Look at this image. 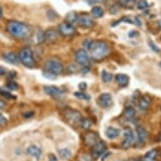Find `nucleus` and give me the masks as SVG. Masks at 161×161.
<instances>
[{
	"label": "nucleus",
	"instance_id": "a211bd4d",
	"mask_svg": "<svg viewBox=\"0 0 161 161\" xmlns=\"http://www.w3.org/2000/svg\"><path fill=\"white\" fill-rule=\"evenodd\" d=\"M116 82L120 87H126L128 86L129 83V77L128 75L123 74H119L116 76Z\"/></svg>",
	"mask_w": 161,
	"mask_h": 161
},
{
	"label": "nucleus",
	"instance_id": "5701e85b",
	"mask_svg": "<svg viewBox=\"0 0 161 161\" xmlns=\"http://www.w3.org/2000/svg\"><path fill=\"white\" fill-rule=\"evenodd\" d=\"M135 114H136V111H135L133 108L132 107L126 108L124 111V113H123L126 119H128V120H132L134 118Z\"/></svg>",
	"mask_w": 161,
	"mask_h": 161
},
{
	"label": "nucleus",
	"instance_id": "37998d69",
	"mask_svg": "<svg viewBox=\"0 0 161 161\" xmlns=\"http://www.w3.org/2000/svg\"><path fill=\"white\" fill-rule=\"evenodd\" d=\"M33 116H34V112H32V111H30V112H27V113H25V114H24V117H27V118L32 117Z\"/></svg>",
	"mask_w": 161,
	"mask_h": 161
},
{
	"label": "nucleus",
	"instance_id": "423d86ee",
	"mask_svg": "<svg viewBox=\"0 0 161 161\" xmlns=\"http://www.w3.org/2000/svg\"><path fill=\"white\" fill-rule=\"evenodd\" d=\"M76 23L83 28H91L94 26V20L88 13H81L78 15Z\"/></svg>",
	"mask_w": 161,
	"mask_h": 161
},
{
	"label": "nucleus",
	"instance_id": "79ce46f5",
	"mask_svg": "<svg viewBox=\"0 0 161 161\" xmlns=\"http://www.w3.org/2000/svg\"><path fill=\"white\" fill-rule=\"evenodd\" d=\"M130 37H134L138 36V31H135V30H132V31H130L129 32V35H128Z\"/></svg>",
	"mask_w": 161,
	"mask_h": 161
},
{
	"label": "nucleus",
	"instance_id": "0eeeda50",
	"mask_svg": "<svg viewBox=\"0 0 161 161\" xmlns=\"http://www.w3.org/2000/svg\"><path fill=\"white\" fill-rule=\"evenodd\" d=\"M75 60L78 64L83 67H88L90 65V57L84 49H79L75 53Z\"/></svg>",
	"mask_w": 161,
	"mask_h": 161
},
{
	"label": "nucleus",
	"instance_id": "f3484780",
	"mask_svg": "<svg viewBox=\"0 0 161 161\" xmlns=\"http://www.w3.org/2000/svg\"><path fill=\"white\" fill-rule=\"evenodd\" d=\"M151 105V98L148 95H144L140 98L138 102V107L140 108L142 111H146Z\"/></svg>",
	"mask_w": 161,
	"mask_h": 161
},
{
	"label": "nucleus",
	"instance_id": "7ed1b4c3",
	"mask_svg": "<svg viewBox=\"0 0 161 161\" xmlns=\"http://www.w3.org/2000/svg\"><path fill=\"white\" fill-rule=\"evenodd\" d=\"M19 59L20 63L28 68H34L36 66V62L35 60L33 52L29 47H25L20 51Z\"/></svg>",
	"mask_w": 161,
	"mask_h": 161
},
{
	"label": "nucleus",
	"instance_id": "9b49d317",
	"mask_svg": "<svg viewBox=\"0 0 161 161\" xmlns=\"http://www.w3.org/2000/svg\"><path fill=\"white\" fill-rule=\"evenodd\" d=\"M99 101H100V105L104 108L111 107L112 104H113L112 96L109 93H103V94H101L100 95V97H99Z\"/></svg>",
	"mask_w": 161,
	"mask_h": 161
},
{
	"label": "nucleus",
	"instance_id": "8fccbe9b",
	"mask_svg": "<svg viewBox=\"0 0 161 161\" xmlns=\"http://www.w3.org/2000/svg\"><path fill=\"white\" fill-rule=\"evenodd\" d=\"M159 140L161 141V132H160V134H159Z\"/></svg>",
	"mask_w": 161,
	"mask_h": 161
},
{
	"label": "nucleus",
	"instance_id": "c03bdc74",
	"mask_svg": "<svg viewBox=\"0 0 161 161\" xmlns=\"http://www.w3.org/2000/svg\"><path fill=\"white\" fill-rule=\"evenodd\" d=\"M86 88H87V84H85V83H81L79 84V89H80L81 90H85Z\"/></svg>",
	"mask_w": 161,
	"mask_h": 161
},
{
	"label": "nucleus",
	"instance_id": "4c0bfd02",
	"mask_svg": "<svg viewBox=\"0 0 161 161\" xmlns=\"http://www.w3.org/2000/svg\"><path fill=\"white\" fill-rule=\"evenodd\" d=\"M149 45H150V47H151V48L153 49V51H155V52H160V50L159 49V47H157L156 45H155L154 42L150 41V42H149Z\"/></svg>",
	"mask_w": 161,
	"mask_h": 161
},
{
	"label": "nucleus",
	"instance_id": "f704fd0d",
	"mask_svg": "<svg viewBox=\"0 0 161 161\" xmlns=\"http://www.w3.org/2000/svg\"><path fill=\"white\" fill-rule=\"evenodd\" d=\"M8 123V120L3 117V115L0 114V127H4Z\"/></svg>",
	"mask_w": 161,
	"mask_h": 161
},
{
	"label": "nucleus",
	"instance_id": "3c124183",
	"mask_svg": "<svg viewBox=\"0 0 161 161\" xmlns=\"http://www.w3.org/2000/svg\"><path fill=\"white\" fill-rule=\"evenodd\" d=\"M160 110H161V105H160Z\"/></svg>",
	"mask_w": 161,
	"mask_h": 161
},
{
	"label": "nucleus",
	"instance_id": "9d476101",
	"mask_svg": "<svg viewBox=\"0 0 161 161\" xmlns=\"http://www.w3.org/2000/svg\"><path fill=\"white\" fill-rule=\"evenodd\" d=\"M133 142H134L133 132L130 129L126 130L124 132V141L122 143V148H125V149H128L133 144Z\"/></svg>",
	"mask_w": 161,
	"mask_h": 161
},
{
	"label": "nucleus",
	"instance_id": "dca6fc26",
	"mask_svg": "<svg viewBox=\"0 0 161 161\" xmlns=\"http://www.w3.org/2000/svg\"><path fill=\"white\" fill-rule=\"evenodd\" d=\"M3 58L6 61L7 63L14 64V65H16L20 63L19 56H17L16 53H14L13 52H6V53L3 54Z\"/></svg>",
	"mask_w": 161,
	"mask_h": 161
},
{
	"label": "nucleus",
	"instance_id": "aec40b11",
	"mask_svg": "<svg viewBox=\"0 0 161 161\" xmlns=\"http://www.w3.org/2000/svg\"><path fill=\"white\" fill-rule=\"evenodd\" d=\"M105 135L109 139H116L117 138L119 137L120 135V131L114 128H108L105 130Z\"/></svg>",
	"mask_w": 161,
	"mask_h": 161
},
{
	"label": "nucleus",
	"instance_id": "1a4fd4ad",
	"mask_svg": "<svg viewBox=\"0 0 161 161\" xmlns=\"http://www.w3.org/2000/svg\"><path fill=\"white\" fill-rule=\"evenodd\" d=\"M106 150V145L103 141L97 142L95 144L93 145L92 148V154L94 159H98L103 155L105 151Z\"/></svg>",
	"mask_w": 161,
	"mask_h": 161
},
{
	"label": "nucleus",
	"instance_id": "39448f33",
	"mask_svg": "<svg viewBox=\"0 0 161 161\" xmlns=\"http://www.w3.org/2000/svg\"><path fill=\"white\" fill-rule=\"evenodd\" d=\"M58 33L65 37L72 36L76 33V29L73 24L67 21H63L58 25Z\"/></svg>",
	"mask_w": 161,
	"mask_h": 161
},
{
	"label": "nucleus",
	"instance_id": "a18cd8bd",
	"mask_svg": "<svg viewBox=\"0 0 161 161\" xmlns=\"http://www.w3.org/2000/svg\"><path fill=\"white\" fill-rule=\"evenodd\" d=\"M111 155V153H105V154H103V155H101V160L104 161L105 159L109 157V155Z\"/></svg>",
	"mask_w": 161,
	"mask_h": 161
},
{
	"label": "nucleus",
	"instance_id": "393cba45",
	"mask_svg": "<svg viewBox=\"0 0 161 161\" xmlns=\"http://www.w3.org/2000/svg\"><path fill=\"white\" fill-rule=\"evenodd\" d=\"M0 94L4 98L8 99V100H13V99H15V96H13V94H11L7 89H4L3 87L0 88Z\"/></svg>",
	"mask_w": 161,
	"mask_h": 161
},
{
	"label": "nucleus",
	"instance_id": "603ef678",
	"mask_svg": "<svg viewBox=\"0 0 161 161\" xmlns=\"http://www.w3.org/2000/svg\"><path fill=\"white\" fill-rule=\"evenodd\" d=\"M160 66H161V63H160Z\"/></svg>",
	"mask_w": 161,
	"mask_h": 161
},
{
	"label": "nucleus",
	"instance_id": "b1692460",
	"mask_svg": "<svg viewBox=\"0 0 161 161\" xmlns=\"http://www.w3.org/2000/svg\"><path fill=\"white\" fill-rule=\"evenodd\" d=\"M137 3L136 0H118L119 5L123 8H132Z\"/></svg>",
	"mask_w": 161,
	"mask_h": 161
},
{
	"label": "nucleus",
	"instance_id": "7c9ffc66",
	"mask_svg": "<svg viewBox=\"0 0 161 161\" xmlns=\"http://www.w3.org/2000/svg\"><path fill=\"white\" fill-rule=\"evenodd\" d=\"M148 8V4L146 0H139L138 3V9L140 10H144Z\"/></svg>",
	"mask_w": 161,
	"mask_h": 161
},
{
	"label": "nucleus",
	"instance_id": "cd10ccee",
	"mask_svg": "<svg viewBox=\"0 0 161 161\" xmlns=\"http://www.w3.org/2000/svg\"><path fill=\"white\" fill-rule=\"evenodd\" d=\"M7 89H9L10 90H17L19 89V85L17 84L15 81H13V79L12 80H10L8 83L6 84Z\"/></svg>",
	"mask_w": 161,
	"mask_h": 161
},
{
	"label": "nucleus",
	"instance_id": "473e14b6",
	"mask_svg": "<svg viewBox=\"0 0 161 161\" xmlns=\"http://www.w3.org/2000/svg\"><path fill=\"white\" fill-rule=\"evenodd\" d=\"M74 95H75L76 97L79 98V99H83V100H90V95L84 94V93H81V92H75V93H74Z\"/></svg>",
	"mask_w": 161,
	"mask_h": 161
},
{
	"label": "nucleus",
	"instance_id": "2eb2a0df",
	"mask_svg": "<svg viewBox=\"0 0 161 161\" xmlns=\"http://www.w3.org/2000/svg\"><path fill=\"white\" fill-rule=\"evenodd\" d=\"M98 135L94 132H89L84 137V142L86 145H94L97 143Z\"/></svg>",
	"mask_w": 161,
	"mask_h": 161
},
{
	"label": "nucleus",
	"instance_id": "f03ea898",
	"mask_svg": "<svg viewBox=\"0 0 161 161\" xmlns=\"http://www.w3.org/2000/svg\"><path fill=\"white\" fill-rule=\"evenodd\" d=\"M91 58L94 61H101L106 57L110 53V47L104 40H93L90 49Z\"/></svg>",
	"mask_w": 161,
	"mask_h": 161
},
{
	"label": "nucleus",
	"instance_id": "2f4dec72",
	"mask_svg": "<svg viewBox=\"0 0 161 161\" xmlns=\"http://www.w3.org/2000/svg\"><path fill=\"white\" fill-rule=\"evenodd\" d=\"M36 38L38 42H40V43H42L45 41V36H44V32L42 30H38V32L36 34Z\"/></svg>",
	"mask_w": 161,
	"mask_h": 161
},
{
	"label": "nucleus",
	"instance_id": "412c9836",
	"mask_svg": "<svg viewBox=\"0 0 161 161\" xmlns=\"http://www.w3.org/2000/svg\"><path fill=\"white\" fill-rule=\"evenodd\" d=\"M91 13L94 18L99 19V18H101L104 15V10L100 6H94L91 10Z\"/></svg>",
	"mask_w": 161,
	"mask_h": 161
},
{
	"label": "nucleus",
	"instance_id": "e433bc0d",
	"mask_svg": "<svg viewBox=\"0 0 161 161\" xmlns=\"http://www.w3.org/2000/svg\"><path fill=\"white\" fill-rule=\"evenodd\" d=\"M87 3L91 5H94V4H98V3H101L103 2V0H86Z\"/></svg>",
	"mask_w": 161,
	"mask_h": 161
},
{
	"label": "nucleus",
	"instance_id": "72a5a7b5",
	"mask_svg": "<svg viewBox=\"0 0 161 161\" xmlns=\"http://www.w3.org/2000/svg\"><path fill=\"white\" fill-rule=\"evenodd\" d=\"M93 43V40H85L83 43V47H84V50L90 51L91 47V45Z\"/></svg>",
	"mask_w": 161,
	"mask_h": 161
},
{
	"label": "nucleus",
	"instance_id": "58836bf2",
	"mask_svg": "<svg viewBox=\"0 0 161 161\" xmlns=\"http://www.w3.org/2000/svg\"><path fill=\"white\" fill-rule=\"evenodd\" d=\"M7 74V69L3 66H0V76H3Z\"/></svg>",
	"mask_w": 161,
	"mask_h": 161
},
{
	"label": "nucleus",
	"instance_id": "ddd939ff",
	"mask_svg": "<svg viewBox=\"0 0 161 161\" xmlns=\"http://www.w3.org/2000/svg\"><path fill=\"white\" fill-rule=\"evenodd\" d=\"M137 134H138V146H144L145 144V142L148 138V132L145 130V128L142 127L137 128Z\"/></svg>",
	"mask_w": 161,
	"mask_h": 161
},
{
	"label": "nucleus",
	"instance_id": "09e8293b",
	"mask_svg": "<svg viewBox=\"0 0 161 161\" xmlns=\"http://www.w3.org/2000/svg\"><path fill=\"white\" fill-rule=\"evenodd\" d=\"M144 161H155V160H154V159H148L145 158V159Z\"/></svg>",
	"mask_w": 161,
	"mask_h": 161
},
{
	"label": "nucleus",
	"instance_id": "bb28decb",
	"mask_svg": "<svg viewBox=\"0 0 161 161\" xmlns=\"http://www.w3.org/2000/svg\"><path fill=\"white\" fill-rule=\"evenodd\" d=\"M101 78H102V80L104 83H110L112 80V74L111 73H108L106 71H103L102 74H101Z\"/></svg>",
	"mask_w": 161,
	"mask_h": 161
},
{
	"label": "nucleus",
	"instance_id": "a878e982",
	"mask_svg": "<svg viewBox=\"0 0 161 161\" xmlns=\"http://www.w3.org/2000/svg\"><path fill=\"white\" fill-rule=\"evenodd\" d=\"M80 124L82 128L87 130V129H90V128H91V126H92V121H91L90 119H89V118H84V119L81 120Z\"/></svg>",
	"mask_w": 161,
	"mask_h": 161
},
{
	"label": "nucleus",
	"instance_id": "20e7f679",
	"mask_svg": "<svg viewBox=\"0 0 161 161\" xmlns=\"http://www.w3.org/2000/svg\"><path fill=\"white\" fill-rule=\"evenodd\" d=\"M44 67H45L46 72L52 74L54 76L60 75L63 72V65L62 64L61 62H59L58 60H56V59L47 60L44 63Z\"/></svg>",
	"mask_w": 161,
	"mask_h": 161
},
{
	"label": "nucleus",
	"instance_id": "4be33fe9",
	"mask_svg": "<svg viewBox=\"0 0 161 161\" xmlns=\"http://www.w3.org/2000/svg\"><path fill=\"white\" fill-rule=\"evenodd\" d=\"M58 154L60 155L62 159L63 160H68L69 159L72 157V153L69 149L67 148H63V149H59L58 150Z\"/></svg>",
	"mask_w": 161,
	"mask_h": 161
},
{
	"label": "nucleus",
	"instance_id": "c756f323",
	"mask_svg": "<svg viewBox=\"0 0 161 161\" xmlns=\"http://www.w3.org/2000/svg\"><path fill=\"white\" fill-rule=\"evenodd\" d=\"M77 17H78V15L75 13H67V17H66V19H67L66 21H67V22H69V23H71V24H73V23H74V22H76V20H77Z\"/></svg>",
	"mask_w": 161,
	"mask_h": 161
},
{
	"label": "nucleus",
	"instance_id": "f257e3e1",
	"mask_svg": "<svg viewBox=\"0 0 161 161\" xmlns=\"http://www.w3.org/2000/svg\"><path fill=\"white\" fill-rule=\"evenodd\" d=\"M7 31L11 36L18 40H25L33 34V28L30 25L17 20H10L6 25Z\"/></svg>",
	"mask_w": 161,
	"mask_h": 161
},
{
	"label": "nucleus",
	"instance_id": "c9c22d12",
	"mask_svg": "<svg viewBox=\"0 0 161 161\" xmlns=\"http://www.w3.org/2000/svg\"><path fill=\"white\" fill-rule=\"evenodd\" d=\"M68 72L71 74H74V73H77L78 72V67L74 64H71L70 66L68 67Z\"/></svg>",
	"mask_w": 161,
	"mask_h": 161
},
{
	"label": "nucleus",
	"instance_id": "ea45409f",
	"mask_svg": "<svg viewBox=\"0 0 161 161\" xmlns=\"http://www.w3.org/2000/svg\"><path fill=\"white\" fill-rule=\"evenodd\" d=\"M48 160L49 161H58V159H57V158L54 155H52V154H51V155H49V156H48Z\"/></svg>",
	"mask_w": 161,
	"mask_h": 161
},
{
	"label": "nucleus",
	"instance_id": "6ab92c4d",
	"mask_svg": "<svg viewBox=\"0 0 161 161\" xmlns=\"http://www.w3.org/2000/svg\"><path fill=\"white\" fill-rule=\"evenodd\" d=\"M26 153L31 157H34V158L38 159L40 157V155H41V149L40 148H38L37 146L31 145V146H30L29 148H27Z\"/></svg>",
	"mask_w": 161,
	"mask_h": 161
},
{
	"label": "nucleus",
	"instance_id": "6e6552de",
	"mask_svg": "<svg viewBox=\"0 0 161 161\" xmlns=\"http://www.w3.org/2000/svg\"><path fill=\"white\" fill-rule=\"evenodd\" d=\"M65 117L67 121L70 123H78L82 120V116L79 111H74V110H67L65 111Z\"/></svg>",
	"mask_w": 161,
	"mask_h": 161
},
{
	"label": "nucleus",
	"instance_id": "c85d7f7f",
	"mask_svg": "<svg viewBox=\"0 0 161 161\" xmlns=\"http://www.w3.org/2000/svg\"><path fill=\"white\" fill-rule=\"evenodd\" d=\"M157 155H158V152L156 149H152L150 151H148L146 155H145V158L148 159H155L156 157H157Z\"/></svg>",
	"mask_w": 161,
	"mask_h": 161
},
{
	"label": "nucleus",
	"instance_id": "a19ab883",
	"mask_svg": "<svg viewBox=\"0 0 161 161\" xmlns=\"http://www.w3.org/2000/svg\"><path fill=\"white\" fill-rule=\"evenodd\" d=\"M9 78H10L11 79H13V78L16 77V72H14V71H11L10 74H9Z\"/></svg>",
	"mask_w": 161,
	"mask_h": 161
},
{
	"label": "nucleus",
	"instance_id": "f8f14e48",
	"mask_svg": "<svg viewBox=\"0 0 161 161\" xmlns=\"http://www.w3.org/2000/svg\"><path fill=\"white\" fill-rule=\"evenodd\" d=\"M44 36H45V41L49 44L56 42L58 39V33L54 29H48L46 30L44 32Z\"/></svg>",
	"mask_w": 161,
	"mask_h": 161
},
{
	"label": "nucleus",
	"instance_id": "4468645a",
	"mask_svg": "<svg viewBox=\"0 0 161 161\" xmlns=\"http://www.w3.org/2000/svg\"><path fill=\"white\" fill-rule=\"evenodd\" d=\"M44 92H45V94H48L53 98H59L63 94L60 89H58L56 86H45Z\"/></svg>",
	"mask_w": 161,
	"mask_h": 161
},
{
	"label": "nucleus",
	"instance_id": "de8ad7c7",
	"mask_svg": "<svg viewBox=\"0 0 161 161\" xmlns=\"http://www.w3.org/2000/svg\"><path fill=\"white\" fill-rule=\"evenodd\" d=\"M2 13H3V10H2V7L0 6V19L2 17Z\"/></svg>",
	"mask_w": 161,
	"mask_h": 161
},
{
	"label": "nucleus",
	"instance_id": "49530a36",
	"mask_svg": "<svg viewBox=\"0 0 161 161\" xmlns=\"http://www.w3.org/2000/svg\"><path fill=\"white\" fill-rule=\"evenodd\" d=\"M5 106H6V103L2 100H0V109H3L5 108Z\"/></svg>",
	"mask_w": 161,
	"mask_h": 161
}]
</instances>
